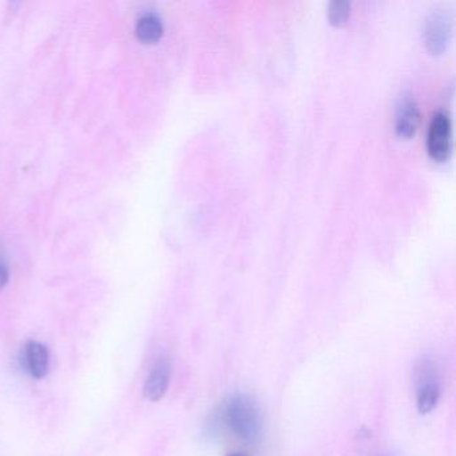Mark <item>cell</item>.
<instances>
[{"label":"cell","instance_id":"1","mask_svg":"<svg viewBox=\"0 0 456 456\" xmlns=\"http://www.w3.org/2000/svg\"><path fill=\"white\" fill-rule=\"evenodd\" d=\"M229 428L240 439L256 443L263 434V413L260 405L250 395L236 394L231 396L224 411Z\"/></svg>","mask_w":456,"mask_h":456},{"label":"cell","instance_id":"2","mask_svg":"<svg viewBox=\"0 0 456 456\" xmlns=\"http://www.w3.org/2000/svg\"><path fill=\"white\" fill-rule=\"evenodd\" d=\"M442 395L439 370L431 359H423L416 370V408L421 415L432 412Z\"/></svg>","mask_w":456,"mask_h":456},{"label":"cell","instance_id":"3","mask_svg":"<svg viewBox=\"0 0 456 456\" xmlns=\"http://www.w3.org/2000/svg\"><path fill=\"white\" fill-rule=\"evenodd\" d=\"M427 149L432 159L444 161L452 151V126L445 111L439 110L432 116L427 135Z\"/></svg>","mask_w":456,"mask_h":456},{"label":"cell","instance_id":"4","mask_svg":"<svg viewBox=\"0 0 456 456\" xmlns=\"http://www.w3.org/2000/svg\"><path fill=\"white\" fill-rule=\"evenodd\" d=\"M451 31V18L443 12H432L427 20L423 33L428 49L434 53L444 50L450 41Z\"/></svg>","mask_w":456,"mask_h":456},{"label":"cell","instance_id":"5","mask_svg":"<svg viewBox=\"0 0 456 456\" xmlns=\"http://www.w3.org/2000/svg\"><path fill=\"white\" fill-rule=\"evenodd\" d=\"M170 379H172V364L167 357H159L154 362L143 386V395L146 399L151 402L161 400L169 388Z\"/></svg>","mask_w":456,"mask_h":456},{"label":"cell","instance_id":"6","mask_svg":"<svg viewBox=\"0 0 456 456\" xmlns=\"http://www.w3.org/2000/svg\"><path fill=\"white\" fill-rule=\"evenodd\" d=\"M22 364L33 378L44 379L49 372V351L39 341H28L22 349Z\"/></svg>","mask_w":456,"mask_h":456},{"label":"cell","instance_id":"7","mask_svg":"<svg viewBox=\"0 0 456 456\" xmlns=\"http://www.w3.org/2000/svg\"><path fill=\"white\" fill-rule=\"evenodd\" d=\"M420 121V109L412 95L400 102L396 113V130L403 135H412Z\"/></svg>","mask_w":456,"mask_h":456},{"label":"cell","instance_id":"8","mask_svg":"<svg viewBox=\"0 0 456 456\" xmlns=\"http://www.w3.org/2000/svg\"><path fill=\"white\" fill-rule=\"evenodd\" d=\"M135 33L141 41H157L164 33L161 18L156 12H145L138 18L137 23H135Z\"/></svg>","mask_w":456,"mask_h":456},{"label":"cell","instance_id":"9","mask_svg":"<svg viewBox=\"0 0 456 456\" xmlns=\"http://www.w3.org/2000/svg\"><path fill=\"white\" fill-rule=\"evenodd\" d=\"M349 12H351V4L346 0H333L328 7V17L335 25L346 22L348 20Z\"/></svg>","mask_w":456,"mask_h":456},{"label":"cell","instance_id":"10","mask_svg":"<svg viewBox=\"0 0 456 456\" xmlns=\"http://www.w3.org/2000/svg\"><path fill=\"white\" fill-rule=\"evenodd\" d=\"M10 277L9 264L4 255H0V289L7 284Z\"/></svg>","mask_w":456,"mask_h":456},{"label":"cell","instance_id":"11","mask_svg":"<svg viewBox=\"0 0 456 456\" xmlns=\"http://www.w3.org/2000/svg\"><path fill=\"white\" fill-rule=\"evenodd\" d=\"M228 456H248L247 453H242V452H233V453H229Z\"/></svg>","mask_w":456,"mask_h":456}]
</instances>
